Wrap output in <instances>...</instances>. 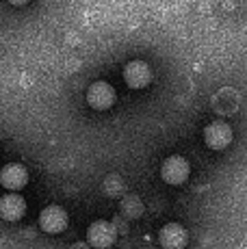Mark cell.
<instances>
[{"label":"cell","instance_id":"cell-7","mask_svg":"<svg viewBox=\"0 0 247 249\" xmlns=\"http://www.w3.org/2000/svg\"><path fill=\"white\" fill-rule=\"evenodd\" d=\"M159 243L163 249H184L189 243V232L180 223H167L160 228L159 232Z\"/></svg>","mask_w":247,"mask_h":249},{"label":"cell","instance_id":"cell-2","mask_svg":"<svg viewBox=\"0 0 247 249\" xmlns=\"http://www.w3.org/2000/svg\"><path fill=\"white\" fill-rule=\"evenodd\" d=\"M115 89L106 83V80H96V83L89 85L87 89V104L96 111H106L115 104Z\"/></svg>","mask_w":247,"mask_h":249},{"label":"cell","instance_id":"cell-4","mask_svg":"<svg viewBox=\"0 0 247 249\" xmlns=\"http://www.w3.org/2000/svg\"><path fill=\"white\" fill-rule=\"evenodd\" d=\"M204 143L211 150H226L232 143V128L226 122H212L204 128Z\"/></svg>","mask_w":247,"mask_h":249},{"label":"cell","instance_id":"cell-6","mask_svg":"<svg viewBox=\"0 0 247 249\" xmlns=\"http://www.w3.org/2000/svg\"><path fill=\"white\" fill-rule=\"evenodd\" d=\"M39 226L48 234H59L68 228V213L61 206H46L39 214Z\"/></svg>","mask_w":247,"mask_h":249},{"label":"cell","instance_id":"cell-3","mask_svg":"<svg viewBox=\"0 0 247 249\" xmlns=\"http://www.w3.org/2000/svg\"><path fill=\"white\" fill-rule=\"evenodd\" d=\"M124 83L130 89H143L152 83V68L145 61H130L124 68Z\"/></svg>","mask_w":247,"mask_h":249},{"label":"cell","instance_id":"cell-10","mask_svg":"<svg viewBox=\"0 0 247 249\" xmlns=\"http://www.w3.org/2000/svg\"><path fill=\"white\" fill-rule=\"evenodd\" d=\"M9 2H11V4H16V7H20V4H26L28 0H9Z\"/></svg>","mask_w":247,"mask_h":249},{"label":"cell","instance_id":"cell-5","mask_svg":"<svg viewBox=\"0 0 247 249\" xmlns=\"http://www.w3.org/2000/svg\"><path fill=\"white\" fill-rule=\"evenodd\" d=\"M87 238L93 247L98 249H106L115 243L117 238V230L111 221H93L87 230Z\"/></svg>","mask_w":247,"mask_h":249},{"label":"cell","instance_id":"cell-8","mask_svg":"<svg viewBox=\"0 0 247 249\" xmlns=\"http://www.w3.org/2000/svg\"><path fill=\"white\" fill-rule=\"evenodd\" d=\"M0 182L2 186L9 191V193H18L20 189H24L28 182V171L24 169V165L20 162H9L7 167L0 174Z\"/></svg>","mask_w":247,"mask_h":249},{"label":"cell","instance_id":"cell-1","mask_svg":"<svg viewBox=\"0 0 247 249\" xmlns=\"http://www.w3.org/2000/svg\"><path fill=\"white\" fill-rule=\"evenodd\" d=\"M189 174H191V167H189V160L184 156H167L160 165V178H163L167 184H184L189 180Z\"/></svg>","mask_w":247,"mask_h":249},{"label":"cell","instance_id":"cell-9","mask_svg":"<svg viewBox=\"0 0 247 249\" xmlns=\"http://www.w3.org/2000/svg\"><path fill=\"white\" fill-rule=\"evenodd\" d=\"M0 213H2V217L7 219V221H18V219L24 217L26 202L18 193H7L0 199Z\"/></svg>","mask_w":247,"mask_h":249}]
</instances>
